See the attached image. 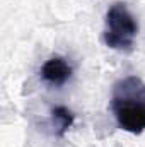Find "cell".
I'll use <instances>...</instances> for the list:
<instances>
[{
	"label": "cell",
	"instance_id": "6da1fadb",
	"mask_svg": "<svg viewBox=\"0 0 145 147\" xmlns=\"http://www.w3.org/2000/svg\"><path fill=\"white\" fill-rule=\"evenodd\" d=\"M113 115L125 132L142 134L145 130V82L137 75H128L113 86Z\"/></svg>",
	"mask_w": 145,
	"mask_h": 147
},
{
	"label": "cell",
	"instance_id": "7a4b0ae2",
	"mask_svg": "<svg viewBox=\"0 0 145 147\" xmlns=\"http://www.w3.org/2000/svg\"><path fill=\"white\" fill-rule=\"evenodd\" d=\"M137 33L138 24L128 10L126 3H113L106 12V29L103 34L106 46L119 51H130L133 48Z\"/></svg>",
	"mask_w": 145,
	"mask_h": 147
},
{
	"label": "cell",
	"instance_id": "3957f363",
	"mask_svg": "<svg viewBox=\"0 0 145 147\" xmlns=\"http://www.w3.org/2000/svg\"><path fill=\"white\" fill-rule=\"evenodd\" d=\"M41 77L50 86L60 87V86H63L72 77V67L67 63L65 58H62V57H51V58H48L43 63V67H41Z\"/></svg>",
	"mask_w": 145,
	"mask_h": 147
},
{
	"label": "cell",
	"instance_id": "277c9868",
	"mask_svg": "<svg viewBox=\"0 0 145 147\" xmlns=\"http://www.w3.org/2000/svg\"><path fill=\"white\" fill-rule=\"evenodd\" d=\"M51 118H53V125L56 128V135L58 137H62L72 127L73 120H75L73 113L68 108H65V106H55L51 110Z\"/></svg>",
	"mask_w": 145,
	"mask_h": 147
}]
</instances>
